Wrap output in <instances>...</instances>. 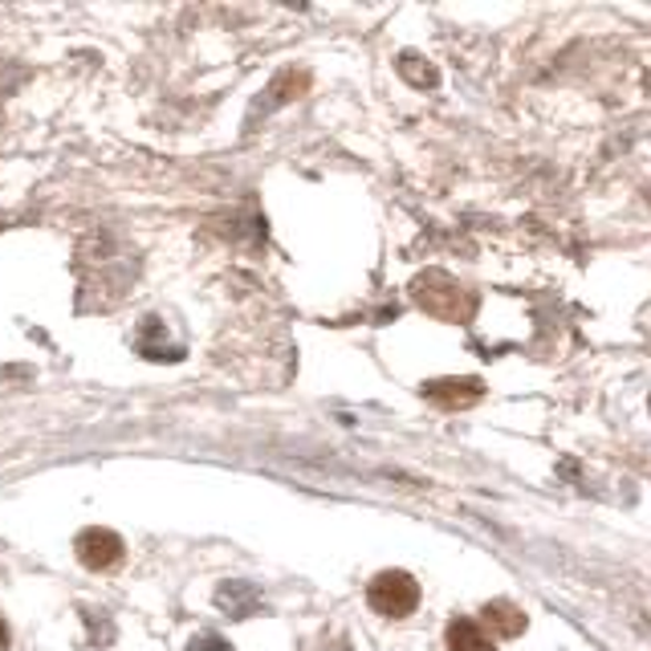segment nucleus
Here are the masks:
<instances>
[{"mask_svg": "<svg viewBox=\"0 0 651 651\" xmlns=\"http://www.w3.org/2000/svg\"><path fill=\"white\" fill-rule=\"evenodd\" d=\"M366 602H371V611L383 614V619H407V614L420 607V582H415L407 570H383V575L371 578Z\"/></svg>", "mask_w": 651, "mask_h": 651, "instance_id": "f257e3e1", "label": "nucleus"}, {"mask_svg": "<svg viewBox=\"0 0 651 651\" xmlns=\"http://www.w3.org/2000/svg\"><path fill=\"white\" fill-rule=\"evenodd\" d=\"M400 74L407 78L412 86H420V90L436 86V82H440V74L432 70V62H424L420 53H400Z\"/></svg>", "mask_w": 651, "mask_h": 651, "instance_id": "0eeeda50", "label": "nucleus"}, {"mask_svg": "<svg viewBox=\"0 0 651 651\" xmlns=\"http://www.w3.org/2000/svg\"><path fill=\"white\" fill-rule=\"evenodd\" d=\"M74 550H78V562L86 566V570H111V566L123 562V538L114 534V529H102V526H90L78 534L74 541Z\"/></svg>", "mask_w": 651, "mask_h": 651, "instance_id": "f03ea898", "label": "nucleus"}, {"mask_svg": "<svg viewBox=\"0 0 651 651\" xmlns=\"http://www.w3.org/2000/svg\"><path fill=\"white\" fill-rule=\"evenodd\" d=\"M216 607L228 614V619H249L257 607H261V590L252 587V582H220L216 590Z\"/></svg>", "mask_w": 651, "mask_h": 651, "instance_id": "39448f33", "label": "nucleus"}, {"mask_svg": "<svg viewBox=\"0 0 651 651\" xmlns=\"http://www.w3.org/2000/svg\"><path fill=\"white\" fill-rule=\"evenodd\" d=\"M184 651H232V648H228V639L213 636V631H200L196 639H188V648Z\"/></svg>", "mask_w": 651, "mask_h": 651, "instance_id": "6e6552de", "label": "nucleus"}, {"mask_svg": "<svg viewBox=\"0 0 651 651\" xmlns=\"http://www.w3.org/2000/svg\"><path fill=\"white\" fill-rule=\"evenodd\" d=\"M480 627L502 639H517L529 627V614L509 599H493V602H485V611H480Z\"/></svg>", "mask_w": 651, "mask_h": 651, "instance_id": "20e7f679", "label": "nucleus"}, {"mask_svg": "<svg viewBox=\"0 0 651 651\" xmlns=\"http://www.w3.org/2000/svg\"><path fill=\"white\" fill-rule=\"evenodd\" d=\"M448 651H493V639H488V631L476 619H452Z\"/></svg>", "mask_w": 651, "mask_h": 651, "instance_id": "423d86ee", "label": "nucleus"}, {"mask_svg": "<svg viewBox=\"0 0 651 651\" xmlns=\"http://www.w3.org/2000/svg\"><path fill=\"white\" fill-rule=\"evenodd\" d=\"M480 395H485L480 379H432V383H424V400H432L436 407H448V412L473 407Z\"/></svg>", "mask_w": 651, "mask_h": 651, "instance_id": "7ed1b4c3", "label": "nucleus"}, {"mask_svg": "<svg viewBox=\"0 0 651 651\" xmlns=\"http://www.w3.org/2000/svg\"><path fill=\"white\" fill-rule=\"evenodd\" d=\"M0 648H9V623L0 619Z\"/></svg>", "mask_w": 651, "mask_h": 651, "instance_id": "1a4fd4ad", "label": "nucleus"}]
</instances>
